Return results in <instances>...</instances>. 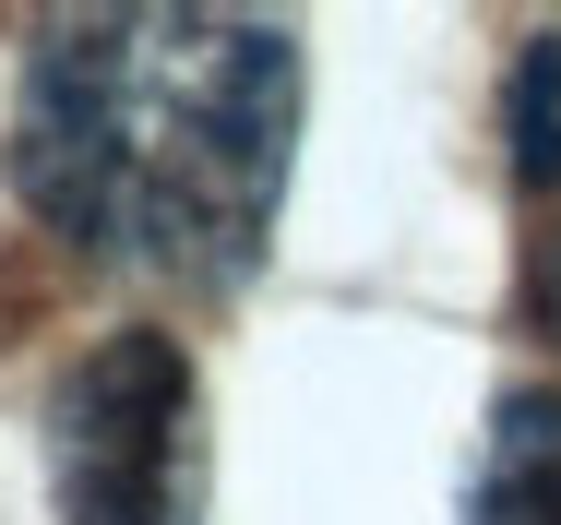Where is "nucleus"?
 Segmentation results:
<instances>
[{
	"label": "nucleus",
	"mask_w": 561,
	"mask_h": 525,
	"mask_svg": "<svg viewBox=\"0 0 561 525\" xmlns=\"http://www.w3.org/2000/svg\"><path fill=\"white\" fill-rule=\"evenodd\" d=\"M204 383L192 346L156 322L84 334L48 383V490L60 525H192L204 502Z\"/></svg>",
	"instance_id": "obj_2"
},
{
	"label": "nucleus",
	"mask_w": 561,
	"mask_h": 525,
	"mask_svg": "<svg viewBox=\"0 0 561 525\" xmlns=\"http://www.w3.org/2000/svg\"><path fill=\"white\" fill-rule=\"evenodd\" d=\"M299 132V36L251 12H72L12 96V192L180 299L251 287Z\"/></svg>",
	"instance_id": "obj_1"
},
{
	"label": "nucleus",
	"mask_w": 561,
	"mask_h": 525,
	"mask_svg": "<svg viewBox=\"0 0 561 525\" xmlns=\"http://www.w3.org/2000/svg\"><path fill=\"white\" fill-rule=\"evenodd\" d=\"M454 525H561V383H526L490 407Z\"/></svg>",
	"instance_id": "obj_3"
},
{
	"label": "nucleus",
	"mask_w": 561,
	"mask_h": 525,
	"mask_svg": "<svg viewBox=\"0 0 561 525\" xmlns=\"http://www.w3.org/2000/svg\"><path fill=\"white\" fill-rule=\"evenodd\" d=\"M538 204V239H526V299H538V322L561 334V180L550 192H526Z\"/></svg>",
	"instance_id": "obj_4"
}]
</instances>
